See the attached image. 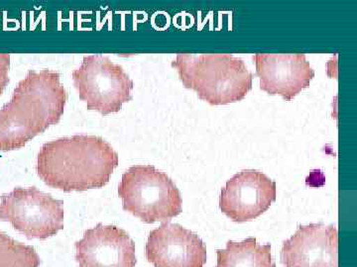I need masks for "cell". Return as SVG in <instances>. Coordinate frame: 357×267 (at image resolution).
I'll list each match as a JSON object with an SVG mask.
<instances>
[{"instance_id": "cell-5", "label": "cell", "mask_w": 357, "mask_h": 267, "mask_svg": "<svg viewBox=\"0 0 357 267\" xmlns=\"http://www.w3.org/2000/svg\"><path fill=\"white\" fill-rule=\"evenodd\" d=\"M79 99L89 110L102 115L117 113L132 99V79L121 65L102 55L84 56L79 69L72 72Z\"/></svg>"}, {"instance_id": "cell-10", "label": "cell", "mask_w": 357, "mask_h": 267, "mask_svg": "<svg viewBox=\"0 0 357 267\" xmlns=\"http://www.w3.org/2000/svg\"><path fill=\"white\" fill-rule=\"evenodd\" d=\"M79 267H135V243L119 227L98 224L76 243Z\"/></svg>"}, {"instance_id": "cell-8", "label": "cell", "mask_w": 357, "mask_h": 267, "mask_svg": "<svg viewBox=\"0 0 357 267\" xmlns=\"http://www.w3.org/2000/svg\"><path fill=\"white\" fill-rule=\"evenodd\" d=\"M145 255L154 267H204L208 261L206 245L196 233L168 222L150 232Z\"/></svg>"}, {"instance_id": "cell-4", "label": "cell", "mask_w": 357, "mask_h": 267, "mask_svg": "<svg viewBox=\"0 0 357 267\" xmlns=\"http://www.w3.org/2000/svg\"><path fill=\"white\" fill-rule=\"evenodd\" d=\"M122 207L146 224L167 222L183 212L181 192L165 172L153 165H134L119 185Z\"/></svg>"}, {"instance_id": "cell-2", "label": "cell", "mask_w": 357, "mask_h": 267, "mask_svg": "<svg viewBox=\"0 0 357 267\" xmlns=\"http://www.w3.org/2000/svg\"><path fill=\"white\" fill-rule=\"evenodd\" d=\"M119 165V154L96 136L77 135L46 143L37 156L38 177L64 192L102 188Z\"/></svg>"}, {"instance_id": "cell-13", "label": "cell", "mask_w": 357, "mask_h": 267, "mask_svg": "<svg viewBox=\"0 0 357 267\" xmlns=\"http://www.w3.org/2000/svg\"><path fill=\"white\" fill-rule=\"evenodd\" d=\"M40 264L41 259L34 248L0 231V267H39Z\"/></svg>"}, {"instance_id": "cell-6", "label": "cell", "mask_w": 357, "mask_h": 267, "mask_svg": "<svg viewBox=\"0 0 357 267\" xmlns=\"http://www.w3.org/2000/svg\"><path fill=\"white\" fill-rule=\"evenodd\" d=\"M64 202L36 187H16L0 196V221L28 238L47 240L64 229Z\"/></svg>"}, {"instance_id": "cell-3", "label": "cell", "mask_w": 357, "mask_h": 267, "mask_svg": "<svg viewBox=\"0 0 357 267\" xmlns=\"http://www.w3.org/2000/svg\"><path fill=\"white\" fill-rule=\"evenodd\" d=\"M171 65L185 88L213 106L241 102L252 89L245 63L229 54H177Z\"/></svg>"}, {"instance_id": "cell-1", "label": "cell", "mask_w": 357, "mask_h": 267, "mask_svg": "<svg viewBox=\"0 0 357 267\" xmlns=\"http://www.w3.org/2000/svg\"><path fill=\"white\" fill-rule=\"evenodd\" d=\"M68 93L55 70H29L11 100L0 109V152L25 147L36 136L60 122Z\"/></svg>"}, {"instance_id": "cell-11", "label": "cell", "mask_w": 357, "mask_h": 267, "mask_svg": "<svg viewBox=\"0 0 357 267\" xmlns=\"http://www.w3.org/2000/svg\"><path fill=\"white\" fill-rule=\"evenodd\" d=\"M337 229L323 222L299 226L282 245L285 267H338Z\"/></svg>"}, {"instance_id": "cell-14", "label": "cell", "mask_w": 357, "mask_h": 267, "mask_svg": "<svg viewBox=\"0 0 357 267\" xmlns=\"http://www.w3.org/2000/svg\"><path fill=\"white\" fill-rule=\"evenodd\" d=\"M10 55L9 54H0V97L8 86L9 70H10Z\"/></svg>"}, {"instance_id": "cell-9", "label": "cell", "mask_w": 357, "mask_h": 267, "mask_svg": "<svg viewBox=\"0 0 357 267\" xmlns=\"http://www.w3.org/2000/svg\"><path fill=\"white\" fill-rule=\"evenodd\" d=\"M260 89L291 102L309 88L314 70L304 54H255Z\"/></svg>"}, {"instance_id": "cell-7", "label": "cell", "mask_w": 357, "mask_h": 267, "mask_svg": "<svg viewBox=\"0 0 357 267\" xmlns=\"http://www.w3.org/2000/svg\"><path fill=\"white\" fill-rule=\"evenodd\" d=\"M276 196V184L265 173L243 170L222 189L220 208L231 221H252L271 207Z\"/></svg>"}, {"instance_id": "cell-12", "label": "cell", "mask_w": 357, "mask_h": 267, "mask_svg": "<svg viewBox=\"0 0 357 267\" xmlns=\"http://www.w3.org/2000/svg\"><path fill=\"white\" fill-rule=\"evenodd\" d=\"M217 254L215 267H276L271 245H259L255 238L239 243L229 241L225 250H218Z\"/></svg>"}]
</instances>
